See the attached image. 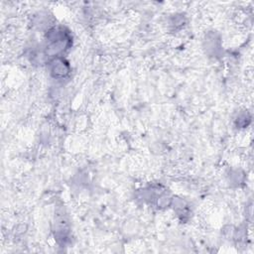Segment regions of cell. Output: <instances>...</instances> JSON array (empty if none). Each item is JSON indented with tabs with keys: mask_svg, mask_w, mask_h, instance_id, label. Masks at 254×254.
I'll use <instances>...</instances> for the list:
<instances>
[{
	"mask_svg": "<svg viewBox=\"0 0 254 254\" xmlns=\"http://www.w3.org/2000/svg\"><path fill=\"white\" fill-rule=\"evenodd\" d=\"M68 38L63 30H54L50 34L49 45L47 47L48 54L55 55L63 52L68 45Z\"/></svg>",
	"mask_w": 254,
	"mask_h": 254,
	"instance_id": "obj_1",
	"label": "cell"
},
{
	"mask_svg": "<svg viewBox=\"0 0 254 254\" xmlns=\"http://www.w3.org/2000/svg\"><path fill=\"white\" fill-rule=\"evenodd\" d=\"M52 73L57 77L65 76L68 73V64L62 59H57L52 64Z\"/></svg>",
	"mask_w": 254,
	"mask_h": 254,
	"instance_id": "obj_2",
	"label": "cell"
}]
</instances>
